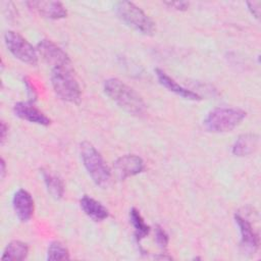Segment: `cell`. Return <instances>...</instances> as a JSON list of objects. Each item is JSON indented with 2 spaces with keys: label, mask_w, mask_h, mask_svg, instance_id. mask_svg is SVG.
<instances>
[{
  "label": "cell",
  "mask_w": 261,
  "mask_h": 261,
  "mask_svg": "<svg viewBox=\"0 0 261 261\" xmlns=\"http://www.w3.org/2000/svg\"><path fill=\"white\" fill-rule=\"evenodd\" d=\"M248 8L250 10V12L252 13V15L256 18H259L260 16V2L256 1V2H247Z\"/></svg>",
  "instance_id": "44dd1931"
},
{
  "label": "cell",
  "mask_w": 261,
  "mask_h": 261,
  "mask_svg": "<svg viewBox=\"0 0 261 261\" xmlns=\"http://www.w3.org/2000/svg\"><path fill=\"white\" fill-rule=\"evenodd\" d=\"M166 5H168L169 7H172L176 10H186L189 7V3L185 2V1H176V2H165Z\"/></svg>",
  "instance_id": "7402d4cb"
},
{
  "label": "cell",
  "mask_w": 261,
  "mask_h": 261,
  "mask_svg": "<svg viewBox=\"0 0 261 261\" xmlns=\"http://www.w3.org/2000/svg\"><path fill=\"white\" fill-rule=\"evenodd\" d=\"M24 83H25V87L28 88V95H29V97H30V99L31 100H33V99H36V93H35V91H34V89L32 88V86H31V84L29 83V81H24Z\"/></svg>",
  "instance_id": "cb8c5ba5"
},
{
  "label": "cell",
  "mask_w": 261,
  "mask_h": 261,
  "mask_svg": "<svg viewBox=\"0 0 261 261\" xmlns=\"http://www.w3.org/2000/svg\"><path fill=\"white\" fill-rule=\"evenodd\" d=\"M69 253L67 248L60 242L54 241L50 243L47 249V260H68Z\"/></svg>",
  "instance_id": "d6986e66"
},
{
  "label": "cell",
  "mask_w": 261,
  "mask_h": 261,
  "mask_svg": "<svg viewBox=\"0 0 261 261\" xmlns=\"http://www.w3.org/2000/svg\"><path fill=\"white\" fill-rule=\"evenodd\" d=\"M29 254V247L25 243L20 241H12L5 247L1 260L3 261H20L27 258Z\"/></svg>",
  "instance_id": "2e32d148"
},
{
  "label": "cell",
  "mask_w": 261,
  "mask_h": 261,
  "mask_svg": "<svg viewBox=\"0 0 261 261\" xmlns=\"http://www.w3.org/2000/svg\"><path fill=\"white\" fill-rule=\"evenodd\" d=\"M43 17L49 19H60L67 15V10L59 1H29L25 3Z\"/></svg>",
  "instance_id": "7c38bea8"
},
{
  "label": "cell",
  "mask_w": 261,
  "mask_h": 261,
  "mask_svg": "<svg viewBox=\"0 0 261 261\" xmlns=\"http://www.w3.org/2000/svg\"><path fill=\"white\" fill-rule=\"evenodd\" d=\"M259 137L254 134H244L240 136L232 145L231 152L233 155L244 157L252 154L258 147Z\"/></svg>",
  "instance_id": "9a60e30c"
},
{
  "label": "cell",
  "mask_w": 261,
  "mask_h": 261,
  "mask_svg": "<svg viewBox=\"0 0 261 261\" xmlns=\"http://www.w3.org/2000/svg\"><path fill=\"white\" fill-rule=\"evenodd\" d=\"M12 206L17 218L22 221H29L34 214V200L32 195L23 190H17L12 198Z\"/></svg>",
  "instance_id": "8fae6325"
},
{
  "label": "cell",
  "mask_w": 261,
  "mask_h": 261,
  "mask_svg": "<svg viewBox=\"0 0 261 261\" xmlns=\"http://www.w3.org/2000/svg\"><path fill=\"white\" fill-rule=\"evenodd\" d=\"M155 242L160 248H166L168 245V234L160 225L155 227Z\"/></svg>",
  "instance_id": "ffe728a7"
},
{
  "label": "cell",
  "mask_w": 261,
  "mask_h": 261,
  "mask_svg": "<svg viewBox=\"0 0 261 261\" xmlns=\"http://www.w3.org/2000/svg\"><path fill=\"white\" fill-rule=\"evenodd\" d=\"M55 94L63 101L77 104L82 98V91L72 68L66 66L53 67L50 75Z\"/></svg>",
  "instance_id": "277c9868"
},
{
  "label": "cell",
  "mask_w": 261,
  "mask_h": 261,
  "mask_svg": "<svg viewBox=\"0 0 261 261\" xmlns=\"http://www.w3.org/2000/svg\"><path fill=\"white\" fill-rule=\"evenodd\" d=\"M246 111L234 107H217L209 111L203 124L211 133H227L236 128L246 117Z\"/></svg>",
  "instance_id": "3957f363"
},
{
  "label": "cell",
  "mask_w": 261,
  "mask_h": 261,
  "mask_svg": "<svg viewBox=\"0 0 261 261\" xmlns=\"http://www.w3.org/2000/svg\"><path fill=\"white\" fill-rule=\"evenodd\" d=\"M155 74H156L159 83L164 88H166L168 91H170V92L176 94L177 96H180L181 98L187 99V100H192V101L201 100L200 95H198L197 93L190 91V90L184 88L182 86H180L179 84H177L173 79H171L168 74H166L162 69L156 68Z\"/></svg>",
  "instance_id": "4fadbf2b"
},
{
  "label": "cell",
  "mask_w": 261,
  "mask_h": 261,
  "mask_svg": "<svg viewBox=\"0 0 261 261\" xmlns=\"http://www.w3.org/2000/svg\"><path fill=\"white\" fill-rule=\"evenodd\" d=\"M80 205L84 213L94 221H102L109 216L108 209L103 204L87 195L81 198Z\"/></svg>",
  "instance_id": "5bb4252c"
},
{
  "label": "cell",
  "mask_w": 261,
  "mask_h": 261,
  "mask_svg": "<svg viewBox=\"0 0 261 261\" xmlns=\"http://www.w3.org/2000/svg\"><path fill=\"white\" fill-rule=\"evenodd\" d=\"M129 221L133 224L135 237L138 242H140L141 240H143L145 237L149 234L150 226L147 225L141 213L136 208H132L129 210Z\"/></svg>",
  "instance_id": "ac0fdd59"
},
{
  "label": "cell",
  "mask_w": 261,
  "mask_h": 261,
  "mask_svg": "<svg viewBox=\"0 0 261 261\" xmlns=\"http://www.w3.org/2000/svg\"><path fill=\"white\" fill-rule=\"evenodd\" d=\"M7 133H8V126L6 125L5 121H1V144H4L6 137H7Z\"/></svg>",
  "instance_id": "603a6c76"
},
{
  "label": "cell",
  "mask_w": 261,
  "mask_h": 261,
  "mask_svg": "<svg viewBox=\"0 0 261 261\" xmlns=\"http://www.w3.org/2000/svg\"><path fill=\"white\" fill-rule=\"evenodd\" d=\"M42 176L49 194L55 199L62 198L64 194V186L60 177L46 169H42Z\"/></svg>",
  "instance_id": "e0dca14e"
},
{
  "label": "cell",
  "mask_w": 261,
  "mask_h": 261,
  "mask_svg": "<svg viewBox=\"0 0 261 261\" xmlns=\"http://www.w3.org/2000/svg\"><path fill=\"white\" fill-rule=\"evenodd\" d=\"M115 10L119 18L135 31L144 35H152L154 33L155 23L135 3L129 1L118 2Z\"/></svg>",
  "instance_id": "5b68a950"
},
{
  "label": "cell",
  "mask_w": 261,
  "mask_h": 261,
  "mask_svg": "<svg viewBox=\"0 0 261 261\" xmlns=\"http://www.w3.org/2000/svg\"><path fill=\"white\" fill-rule=\"evenodd\" d=\"M4 42L8 51L18 60L30 65L38 64V51L21 35L13 31H7L4 34Z\"/></svg>",
  "instance_id": "8992f818"
},
{
  "label": "cell",
  "mask_w": 261,
  "mask_h": 261,
  "mask_svg": "<svg viewBox=\"0 0 261 261\" xmlns=\"http://www.w3.org/2000/svg\"><path fill=\"white\" fill-rule=\"evenodd\" d=\"M104 93L121 109L133 115H142L146 104L142 97L129 86L118 79H108L103 84Z\"/></svg>",
  "instance_id": "6da1fadb"
},
{
  "label": "cell",
  "mask_w": 261,
  "mask_h": 261,
  "mask_svg": "<svg viewBox=\"0 0 261 261\" xmlns=\"http://www.w3.org/2000/svg\"><path fill=\"white\" fill-rule=\"evenodd\" d=\"M80 154L83 164L96 186L106 189L111 182V170L102 155L89 142L80 145Z\"/></svg>",
  "instance_id": "7a4b0ae2"
},
{
  "label": "cell",
  "mask_w": 261,
  "mask_h": 261,
  "mask_svg": "<svg viewBox=\"0 0 261 261\" xmlns=\"http://www.w3.org/2000/svg\"><path fill=\"white\" fill-rule=\"evenodd\" d=\"M114 171L119 179L137 175L145 169V163L140 156L126 154L117 158L113 164Z\"/></svg>",
  "instance_id": "ba28073f"
},
{
  "label": "cell",
  "mask_w": 261,
  "mask_h": 261,
  "mask_svg": "<svg viewBox=\"0 0 261 261\" xmlns=\"http://www.w3.org/2000/svg\"><path fill=\"white\" fill-rule=\"evenodd\" d=\"M13 113L29 122L36 123L39 125L47 126L51 123L50 118L43 113L41 110H39L37 107H35L32 102H17L13 105Z\"/></svg>",
  "instance_id": "30bf717a"
},
{
  "label": "cell",
  "mask_w": 261,
  "mask_h": 261,
  "mask_svg": "<svg viewBox=\"0 0 261 261\" xmlns=\"http://www.w3.org/2000/svg\"><path fill=\"white\" fill-rule=\"evenodd\" d=\"M236 223L239 226L241 233V248L244 252L254 254L259 247V237L254 230V227L248 219L244 218L240 214L234 215Z\"/></svg>",
  "instance_id": "9c48e42d"
},
{
  "label": "cell",
  "mask_w": 261,
  "mask_h": 261,
  "mask_svg": "<svg viewBox=\"0 0 261 261\" xmlns=\"http://www.w3.org/2000/svg\"><path fill=\"white\" fill-rule=\"evenodd\" d=\"M37 51L47 63L52 65V68L59 66L71 67L69 56L51 40H41L37 45Z\"/></svg>",
  "instance_id": "52a82bcc"
},
{
  "label": "cell",
  "mask_w": 261,
  "mask_h": 261,
  "mask_svg": "<svg viewBox=\"0 0 261 261\" xmlns=\"http://www.w3.org/2000/svg\"><path fill=\"white\" fill-rule=\"evenodd\" d=\"M0 173H1V178H4L5 176V173H6V164H5V161L3 158H1V162H0Z\"/></svg>",
  "instance_id": "d4e9b609"
}]
</instances>
